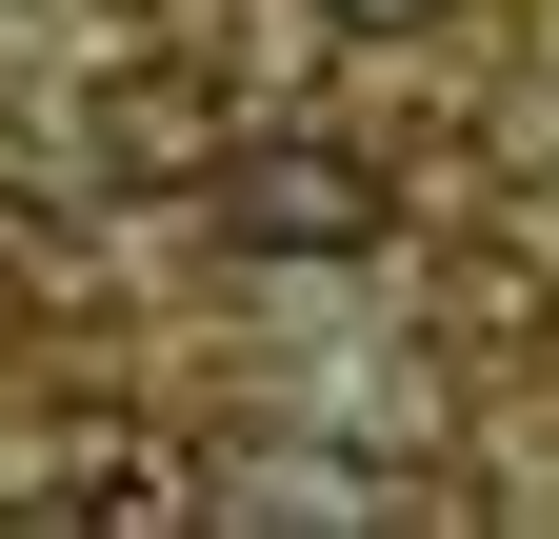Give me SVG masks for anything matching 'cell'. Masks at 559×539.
<instances>
[{"label": "cell", "instance_id": "obj_3", "mask_svg": "<svg viewBox=\"0 0 559 539\" xmlns=\"http://www.w3.org/2000/svg\"><path fill=\"white\" fill-rule=\"evenodd\" d=\"M21 519L160 539V519H200V459H180V440H120V420H81V440H40V500H21Z\"/></svg>", "mask_w": 559, "mask_h": 539}, {"label": "cell", "instance_id": "obj_5", "mask_svg": "<svg viewBox=\"0 0 559 539\" xmlns=\"http://www.w3.org/2000/svg\"><path fill=\"white\" fill-rule=\"evenodd\" d=\"M320 21H360V40H419V21H440V0H320Z\"/></svg>", "mask_w": 559, "mask_h": 539}, {"label": "cell", "instance_id": "obj_1", "mask_svg": "<svg viewBox=\"0 0 559 539\" xmlns=\"http://www.w3.org/2000/svg\"><path fill=\"white\" fill-rule=\"evenodd\" d=\"M200 220H221L240 260H380V240H400V180H380L360 141H320V120H280V141L240 120V141L200 160Z\"/></svg>", "mask_w": 559, "mask_h": 539}, {"label": "cell", "instance_id": "obj_2", "mask_svg": "<svg viewBox=\"0 0 559 539\" xmlns=\"http://www.w3.org/2000/svg\"><path fill=\"white\" fill-rule=\"evenodd\" d=\"M240 141V100H221V40H140V60H100L81 81V160L120 180V200H200V160Z\"/></svg>", "mask_w": 559, "mask_h": 539}, {"label": "cell", "instance_id": "obj_4", "mask_svg": "<svg viewBox=\"0 0 559 539\" xmlns=\"http://www.w3.org/2000/svg\"><path fill=\"white\" fill-rule=\"evenodd\" d=\"M81 300V220L60 200H0V320H60Z\"/></svg>", "mask_w": 559, "mask_h": 539}]
</instances>
